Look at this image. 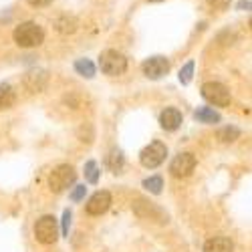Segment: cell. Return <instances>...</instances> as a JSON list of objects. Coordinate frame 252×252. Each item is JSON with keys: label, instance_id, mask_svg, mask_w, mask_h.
Here are the masks:
<instances>
[{"label": "cell", "instance_id": "23", "mask_svg": "<svg viewBox=\"0 0 252 252\" xmlns=\"http://www.w3.org/2000/svg\"><path fill=\"white\" fill-rule=\"evenodd\" d=\"M210 6H214L216 10H226L230 6V0H208Z\"/></svg>", "mask_w": 252, "mask_h": 252}, {"label": "cell", "instance_id": "4", "mask_svg": "<svg viewBox=\"0 0 252 252\" xmlns=\"http://www.w3.org/2000/svg\"><path fill=\"white\" fill-rule=\"evenodd\" d=\"M75 178H77V174H75V170L69 165V163H61V165H57L55 170L51 172V176H49V186H51V190L53 192H65L67 188L75 182Z\"/></svg>", "mask_w": 252, "mask_h": 252}, {"label": "cell", "instance_id": "12", "mask_svg": "<svg viewBox=\"0 0 252 252\" xmlns=\"http://www.w3.org/2000/svg\"><path fill=\"white\" fill-rule=\"evenodd\" d=\"M25 83H27V87L31 91H43L45 85H47V73L45 71H31L27 75Z\"/></svg>", "mask_w": 252, "mask_h": 252}, {"label": "cell", "instance_id": "2", "mask_svg": "<svg viewBox=\"0 0 252 252\" xmlns=\"http://www.w3.org/2000/svg\"><path fill=\"white\" fill-rule=\"evenodd\" d=\"M99 67L105 75L109 77H117L121 73H125L127 69V59H125L121 53L109 49V51H103L101 57H99Z\"/></svg>", "mask_w": 252, "mask_h": 252}, {"label": "cell", "instance_id": "21", "mask_svg": "<svg viewBox=\"0 0 252 252\" xmlns=\"http://www.w3.org/2000/svg\"><path fill=\"white\" fill-rule=\"evenodd\" d=\"M192 75H194V61H188L186 63V65L180 69V81L184 83V85H188V83H190L192 81Z\"/></svg>", "mask_w": 252, "mask_h": 252}, {"label": "cell", "instance_id": "24", "mask_svg": "<svg viewBox=\"0 0 252 252\" xmlns=\"http://www.w3.org/2000/svg\"><path fill=\"white\" fill-rule=\"evenodd\" d=\"M69 222H71V212L69 210H65V212H63V234H69Z\"/></svg>", "mask_w": 252, "mask_h": 252}, {"label": "cell", "instance_id": "13", "mask_svg": "<svg viewBox=\"0 0 252 252\" xmlns=\"http://www.w3.org/2000/svg\"><path fill=\"white\" fill-rule=\"evenodd\" d=\"M14 101H16V97H14L12 87L6 85V83H2V85H0V111L12 107Z\"/></svg>", "mask_w": 252, "mask_h": 252}, {"label": "cell", "instance_id": "27", "mask_svg": "<svg viewBox=\"0 0 252 252\" xmlns=\"http://www.w3.org/2000/svg\"><path fill=\"white\" fill-rule=\"evenodd\" d=\"M150 2H161V0H150Z\"/></svg>", "mask_w": 252, "mask_h": 252}, {"label": "cell", "instance_id": "10", "mask_svg": "<svg viewBox=\"0 0 252 252\" xmlns=\"http://www.w3.org/2000/svg\"><path fill=\"white\" fill-rule=\"evenodd\" d=\"M159 125L165 131H176L182 125V113L176 107H165L159 115Z\"/></svg>", "mask_w": 252, "mask_h": 252}, {"label": "cell", "instance_id": "7", "mask_svg": "<svg viewBox=\"0 0 252 252\" xmlns=\"http://www.w3.org/2000/svg\"><path fill=\"white\" fill-rule=\"evenodd\" d=\"M196 167V158L194 154H180L174 158L172 165H170V172L176 176V178H188Z\"/></svg>", "mask_w": 252, "mask_h": 252}, {"label": "cell", "instance_id": "3", "mask_svg": "<svg viewBox=\"0 0 252 252\" xmlns=\"http://www.w3.org/2000/svg\"><path fill=\"white\" fill-rule=\"evenodd\" d=\"M34 238L40 244H55L59 238V224L55 216H43L34 224Z\"/></svg>", "mask_w": 252, "mask_h": 252}, {"label": "cell", "instance_id": "8", "mask_svg": "<svg viewBox=\"0 0 252 252\" xmlns=\"http://www.w3.org/2000/svg\"><path fill=\"white\" fill-rule=\"evenodd\" d=\"M141 69L148 79H161L167 71H170V63H167L165 57H152L143 63Z\"/></svg>", "mask_w": 252, "mask_h": 252}, {"label": "cell", "instance_id": "5", "mask_svg": "<svg viewBox=\"0 0 252 252\" xmlns=\"http://www.w3.org/2000/svg\"><path fill=\"white\" fill-rule=\"evenodd\" d=\"M167 156V148L161 143V141H152L148 148H143L141 154H139V161L143 167H150V170H154V167H158L159 163H163Z\"/></svg>", "mask_w": 252, "mask_h": 252}, {"label": "cell", "instance_id": "6", "mask_svg": "<svg viewBox=\"0 0 252 252\" xmlns=\"http://www.w3.org/2000/svg\"><path fill=\"white\" fill-rule=\"evenodd\" d=\"M202 97L210 103L218 105V107H226V105H230V91L222 85V83H216V81L204 83L202 85Z\"/></svg>", "mask_w": 252, "mask_h": 252}, {"label": "cell", "instance_id": "9", "mask_svg": "<svg viewBox=\"0 0 252 252\" xmlns=\"http://www.w3.org/2000/svg\"><path fill=\"white\" fill-rule=\"evenodd\" d=\"M109 206H111V194L105 192V190H99V192H95V194L89 198V202H87V212H89L91 216H101V214L107 212Z\"/></svg>", "mask_w": 252, "mask_h": 252}, {"label": "cell", "instance_id": "19", "mask_svg": "<svg viewBox=\"0 0 252 252\" xmlns=\"http://www.w3.org/2000/svg\"><path fill=\"white\" fill-rule=\"evenodd\" d=\"M238 137H240V131H238L236 127H224V129L218 131V139L224 141V143H232V141H236Z\"/></svg>", "mask_w": 252, "mask_h": 252}, {"label": "cell", "instance_id": "18", "mask_svg": "<svg viewBox=\"0 0 252 252\" xmlns=\"http://www.w3.org/2000/svg\"><path fill=\"white\" fill-rule=\"evenodd\" d=\"M143 188H145L148 192H152V194H159L161 188H163V180H161L159 176H152V178H148V180H143Z\"/></svg>", "mask_w": 252, "mask_h": 252}, {"label": "cell", "instance_id": "17", "mask_svg": "<svg viewBox=\"0 0 252 252\" xmlns=\"http://www.w3.org/2000/svg\"><path fill=\"white\" fill-rule=\"evenodd\" d=\"M77 29V20L73 16H61L57 20V31L63 32V34H69V32H75Z\"/></svg>", "mask_w": 252, "mask_h": 252}, {"label": "cell", "instance_id": "20", "mask_svg": "<svg viewBox=\"0 0 252 252\" xmlns=\"http://www.w3.org/2000/svg\"><path fill=\"white\" fill-rule=\"evenodd\" d=\"M99 165L95 163V161H87L85 163V180L89 182V184H97L99 182Z\"/></svg>", "mask_w": 252, "mask_h": 252}, {"label": "cell", "instance_id": "11", "mask_svg": "<svg viewBox=\"0 0 252 252\" xmlns=\"http://www.w3.org/2000/svg\"><path fill=\"white\" fill-rule=\"evenodd\" d=\"M204 252H234V244L226 236H214L204 244Z\"/></svg>", "mask_w": 252, "mask_h": 252}, {"label": "cell", "instance_id": "25", "mask_svg": "<svg viewBox=\"0 0 252 252\" xmlns=\"http://www.w3.org/2000/svg\"><path fill=\"white\" fill-rule=\"evenodd\" d=\"M27 2H29L31 6H49L53 0H27Z\"/></svg>", "mask_w": 252, "mask_h": 252}, {"label": "cell", "instance_id": "14", "mask_svg": "<svg viewBox=\"0 0 252 252\" xmlns=\"http://www.w3.org/2000/svg\"><path fill=\"white\" fill-rule=\"evenodd\" d=\"M194 117H196L200 123H218V121H220V113H216L214 109H210V107H200V109H196Z\"/></svg>", "mask_w": 252, "mask_h": 252}, {"label": "cell", "instance_id": "28", "mask_svg": "<svg viewBox=\"0 0 252 252\" xmlns=\"http://www.w3.org/2000/svg\"><path fill=\"white\" fill-rule=\"evenodd\" d=\"M250 29H252V20H250Z\"/></svg>", "mask_w": 252, "mask_h": 252}, {"label": "cell", "instance_id": "15", "mask_svg": "<svg viewBox=\"0 0 252 252\" xmlns=\"http://www.w3.org/2000/svg\"><path fill=\"white\" fill-rule=\"evenodd\" d=\"M123 163H125L123 154H121L119 150H111L109 156H107V167H109V170H111L113 174H119V172L123 170Z\"/></svg>", "mask_w": 252, "mask_h": 252}, {"label": "cell", "instance_id": "22", "mask_svg": "<svg viewBox=\"0 0 252 252\" xmlns=\"http://www.w3.org/2000/svg\"><path fill=\"white\" fill-rule=\"evenodd\" d=\"M85 192H87V188H85V186H77L75 190L71 192V200H73V202L83 200V198H85Z\"/></svg>", "mask_w": 252, "mask_h": 252}, {"label": "cell", "instance_id": "16", "mask_svg": "<svg viewBox=\"0 0 252 252\" xmlns=\"http://www.w3.org/2000/svg\"><path fill=\"white\" fill-rule=\"evenodd\" d=\"M75 71H77L81 77H87V79L95 77V65H93L89 59H79V61L75 63Z\"/></svg>", "mask_w": 252, "mask_h": 252}, {"label": "cell", "instance_id": "1", "mask_svg": "<svg viewBox=\"0 0 252 252\" xmlns=\"http://www.w3.org/2000/svg\"><path fill=\"white\" fill-rule=\"evenodd\" d=\"M14 43L23 49H32L43 45L45 40V31L40 29L36 23H23L14 29Z\"/></svg>", "mask_w": 252, "mask_h": 252}, {"label": "cell", "instance_id": "26", "mask_svg": "<svg viewBox=\"0 0 252 252\" xmlns=\"http://www.w3.org/2000/svg\"><path fill=\"white\" fill-rule=\"evenodd\" d=\"M236 8L238 10H252V2L250 0H240V2L236 4Z\"/></svg>", "mask_w": 252, "mask_h": 252}]
</instances>
